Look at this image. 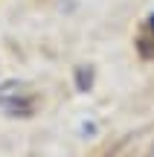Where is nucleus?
I'll return each instance as SVG.
<instances>
[{
    "label": "nucleus",
    "mask_w": 154,
    "mask_h": 157,
    "mask_svg": "<svg viewBox=\"0 0 154 157\" xmlns=\"http://www.w3.org/2000/svg\"><path fill=\"white\" fill-rule=\"evenodd\" d=\"M38 108V96L23 82H3L0 84V111L9 117H32Z\"/></svg>",
    "instance_id": "nucleus-1"
}]
</instances>
